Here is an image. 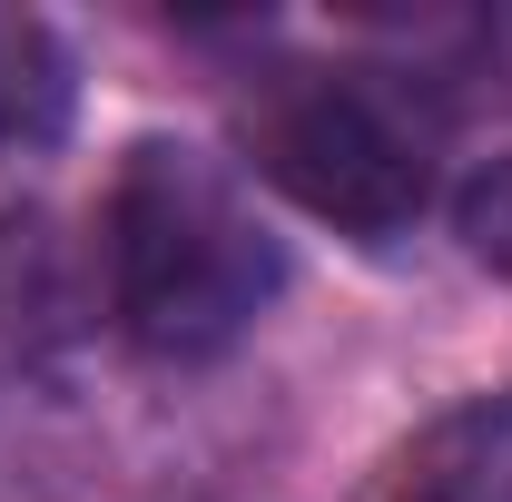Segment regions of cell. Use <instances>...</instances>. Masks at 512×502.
Masks as SVG:
<instances>
[{
    "mask_svg": "<svg viewBox=\"0 0 512 502\" xmlns=\"http://www.w3.org/2000/svg\"><path fill=\"white\" fill-rule=\"evenodd\" d=\"M286 286V247L266 237L256 197L237 188L227 158L188 138H138L109 178V296L119 325L168 355L207 365L247 335Z\"/></svg>",
    "mask_w": 512,
    "mask_h": 502,
    "instance_id": "cell-1",
    "label": "cell"
},
{
    "mask_svg": "<svg viewBox=\"0 0 512 502\" xmlns=\"http://www.w3.org/2000/svg\"><path fill=\"white\" fill-rule=\"evenodd\" d=\"M247 158L345 237H404L424 217V148L355 69H266L247 99Z\"/></svg>",
    "mask_w": 512,
    "mask_h": 502,
    "instance_id": "cell-2",
    "label": "cell"
},
{
    "mask_svg": "<svg viewBox=\"0 0 512 502\" xmlns=\"http://www.w3.org/2000/svg\"><path fill=\"white\" fill-rule=\"evenodd\" d=\"M375 502H512V394H473L434 414L384 463Z\"/></svg>",
    "mask_w": 512,
    "mask_h": 502,
    "instance_id": "cell-3",
    "label": "cell"
},
{
    "mask_svg": "<svg viewBox=\"0 0 512 502\" xmlns=\"http://www.w3.org/2000/svg\"><path fill=\"white\" fill-rule=\"evenodd\" d=\"M79 109L69 40L40 10H0V148H60Z\"/></svg>",
    "mask_w": 512,
    "mask_h": 502,
    "instance_id": "cell-4",
    "label": "cell"
},
{
    "mask_svg": "<svg viewBox=\"0 0 512 502\" xmlns=\"http://www.w3.org/2000/svg\"><path fill=\"white\" fill-rule=\"evenodd\" d=\"M453 227H463V247H473V266H493V276H512V158H503V168H483V178L463 188V207H453Z\"/></svg>",
    "mask_w": 512,
    "mask_h": 502,
    "instance_id": "cell-5",
    "label": "cell"
}]
</instances>
